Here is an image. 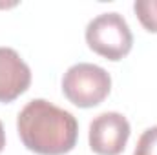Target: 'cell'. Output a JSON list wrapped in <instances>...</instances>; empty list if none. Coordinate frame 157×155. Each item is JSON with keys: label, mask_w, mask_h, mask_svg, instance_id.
Returning <instances> with one entry per match:
<instances>
[{"label": "cell", "mask_w": 157, "mask_h": 155, "mask_svg": "<svg viewBox=\"0 0 157 155\" xmlns=\"http://www.w3.org/2000/svg\"><path fill=\"white\" fill-rule=\"evenodd\" d=\"M22 144L37 155L70 153L78 137V122L70 112L46 99L29 100L17 117Z\"/></svg>", "instance_id": "1"}, {"label": "cell", "mask_w": 157, "mask_h": 155, "mask_svg": "<svg viewBox=\"0 0 157 155\" xmlns=\"http://www.w3.org/2000/svg\"><path fill=\"white\" fill-rule=\"evenodd\" d=\"M84 37L91 51L112 62L124 59L133 46V35L128 22L115 11L91 18L86 26Z\"/></svg>", "instance_id": "2"}, {"label": "cell", "mask_w": 157, "mask_h": 155, "mask_svg": "<svg viewBox=\"0 0 157 155\" xmlns=\"http://www.w3.org/2000/svg\"><path fill=\"white\" fill-rule=\"evenodd\" d=\"M112 91L110 73L90 62H78L68 68L62 77V93L77 108L99 106Z\"/></svg>", "instance_id": "3"}, {"label": "cell", "mask_w": 157, "mask_h": 155, "mask_svg": "<svg viewBox=\"0 0 157 155\" xmlns=\"http://www.w3.org/2000/svg\"><path fill=\"white\" fill-rule=\"evenodd\" d=\"M130 122L119 112H104L90 122V148L97 155H121L130 139Z\"/></svg>", "instance_id": "4"}, {"label": "cell", "mask_w": 157, "mask_h": 155, "mask_svg": "<svg viewBox=\"0 0 157 155\" xmlns=\"http://www.w3.org/2000/svg\"><path fill=\"white\" fill-rule=\"evenodd\" d=\"M31 70L13 47H0V102L7 104L28 91Z\"/></svg>", "instance_id": "5"}, {"label": "cell", "mask_w": 157, "mask_h": 155, "mask_svg": "<svg viewBox=\"0 0 157 155\" xmlns=\"http://www.w3.org/2000/svg\"><path fill=\"white\" fill-rule=\"evenodd\" d=\"M133 11L146 31L157 33V0H137Z\"/></svg>", "instance_id": "6"}, {"label": "cell", "mask_w": 157, "mask_h": 155, "mask_svg": "<svg viewBox=\"0 0 157 155\" xmlns=\"http://www.w3.org/2000/svg\"><path fill=\"white\" fill-rule=\"evenodd\" d=\"M133 155H157V126L143 131L135 144Z\"/></svg>", "instance_id": "7"}, {"label": "cell", "mask_w": 157, "mask_h": 155, "mask_svg": "<svg viewBox=\"0 0 157 155\" xmlns=\"http://www.w3.org/2000/svg\"><path fill=\"white\" fill-rule=\"evenodd\" d=\"M4 146H6V131H4V124L0 120V153L4 150Z\"/></svg>", "instance_id": "8"}]
</instances>
